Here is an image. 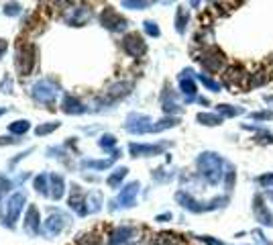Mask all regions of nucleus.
<instances>
[{"mask_svg": "<svg viewBox=\"0 0 273 245\" xmlns=\"http://www.w3.org/2000/svg\"><path fill=\"white\" fill-rule=\"evenodd\" d=\"M135 235H137V229H135V227L123 225V227H119V229H115V231L111 233L108 245H127Z\"/></svg>", "mask_w": 273, "mask_h": 245, "instance_id": "15", "label": "nucleus"}, {"mask_svg": "<svg viewBox=\"0 0 273 245\" xmlns=\"http://www.w3.org/2000/svg\"><path fill=\"white\" fill-rule=\"evenodd\" d=\"M121 7H125V9H133V11H143V9L151 7V3H141V0H123Z\"/></svg>", "mask_w": 273, "mask_h": 245, "instance_id": "35", "label": "nucleus"}, {"mask_svg": "<svg viewBox=\"0 0 273 245\" xmlns=\"http://www.w3.org/2000/svg\"><path fill=\"white\" fill-rule=\"evenodd\" d=\"M86 211L88 213H96L100 211V194H92L86 199Z\"/></svg>", "mask_w": 273, "mask_h": 245, "instance_id": "34", "label": "nucleus"}, {"mask_svg": "<svg viewBox=\"0 0 273 245\" xmlns=\"http://www.w3.org/2000/svg\"><path fill=\"white\" fill-rule=\"evenodd\" d=\"M198 239H200L202 243H206V245H227L225 241H218V239H214V237H210V235H198Z\"/></svg>", "mask_w": 273, "mask_h": 245, "instance_id": "43", "label": "nucleus"}, {"mask_svg": "<svg viewBox=\"0 0 273 245\" xmlns=\"http://www.w3.org/2000/svg\"><path fill=\"white\" fill-rule=\"evenodd\" d=\"M253 121H271L273 119V111H259V113H251Z\"/></svg>", "mask_w": 273, "mask_h": 245, "instance_id": "39", "label": "nucleus"}, {"mask_svg": "<svg viewBox=\"0 0 273 245\" xmlns=\"http://www.w3.org/2000/svg\"><path fill=\"white\" fill-rule=\"evenodd\" d=\"M90 17H92L90 9L80 7V9H74V11L70 13V17L66 19V23H68L70 27H82V25H86V23L90 21Z\"/></svg>", "mask_w": 273, "mask_h": 245, "instance_id": "18", "label": "nucleus"}, {"mask_svg": "<svg viewBox=\"0 0 273 245\" xmlns=\"http://www.w3.org/2000/svg\"><path fill=\"white\" fill-rule=\"evenodd\" d=\"M0 92H13V78L11 76H5L3 82H0Z\"/></svg>", "mask_w": 273, "mask_h": 245, "instance_id": "41", "label": "nucleus"}, {"mask_svg": "<svg viewBox=\"0 0 273 245\" xmlns=\"http://www.w3.org/2000/svg\"><path fill=\"white\" fill-rule=\"evenodd\" d=\"M178 125H180V119H176V117H166V119H161L159 123L153 125V133L166 131V129H172V127H178Z\"/></svg>", "mask_w": 273, "mask_h": 245, "instance_id": "29", "label": "nucleus"}, {"mask_svg": "<svg viewBox=\"0 0 273 245\" xmlns=\"http://www.w3.org/2000/svg\"><path fill=\"white\" fill-rule=\"evenodd\" d=\"M245 78H247L245 70L239 68V66H233V68L227 70L223 82H225L227 88H231V92H239V88H245V86H247V84H245Z\"/></svg>", "mask_w": 273, "mask_h": 245, "instance_id": "13", "label": "nucleus"}, {"mask_svg": "<svg viewBox=\"0 0 273 245\" xmlns=\"http://www.w3.org/2000/svg\"><path fill=\"white\" fill-rule=\"evenodd\" d=\"M39 209L37 207H29V211H27V217H25V229L31 233V235H37L39 233Z\"/></svg>", "mask_w": 273, "mask_h": 245, "instance_id": "21", "label": "nucleus"}, {"mask_svg": "<svg viewBox=\"0 0 273 245\" xmlns=\"http://www.w3.org/2000/svg\"><path fill=\"white\" fill-rule=\"evenodd\" d=\"M188 21H190V13L184 7H180L178 13H176V29H178V33H186Z\"/></svg>", "mask_w": 273, "mask_h": 245, "instance_id": "27", "label": "nucleus"}, {"mask_svg": "<svg viewBox=\"0 0 273 245\" xmlns=\"http://www.w3.org/2000/svg\"><path fill=\"white\" fill-rule=\"evenodd\" d=\"M137 194H139V182H131V184H127V186L121 190V194H119L117 205H119V207H123V209H131V207H135V203H137Z\"/></svg>", "mask_w": 273, "mask_h": 245, "instance_id": "14", "label": "nucleus"}, {"mask_svg": "<svg viewBox=\"0 0 273 245\" xmlns=\"http://www.w3.org/2000/svg\"><path fill=\"white\" fill-rule=\"evenodd\" d=\"M265 103H269V105H273V96H269V94H267V96H265Z\"/></svg>", "mask_w": 273, "mask_h": 245, "instance_id": "47", "label": "nucleus"}, {"mask_svg": "<svg viewBox=\"0 0 273 245\" xmlns=\"http://www.w3.org/2000/svg\"><path fill=\"white\" fill-rule=\"evenodd\" d=\"M49 188H51V199L60 201L64 192H66V184H64V178L60 174H51L49 176Z\"/></svg>", "mask_w": 273, "mask_h": 245, "instance_id": "22", "label": "nucleus"}, {"mask_svg": "<svg viewBox=\"0 0 273 245\" xmlns=\"http://www.w3.org/2000/svg\"><path fill=\"white\" fill-rule=\"evenodd\" d=\"M5 113H7V109H0V117H3Z\"/></svg>", "mask_w": 273, "mask_h": 245, "instance_id": "48", "label": "nucleus"}, {"mask_svg": "<svg viewBox=\"0 0 273 245\" xmlns=\"http://www.w3.org/2000/svg\"><path fill=\"white\" fill-rule=\"evenodd\" d=\"M19 139H13V137H0V145H11V143H17Z\"/></svg>", "mask_w": 273, "mask_h": 245, "instance_id": "45", "label": "nucleus"}, {"mask_svg": "<svg viewBox=\"0 0 273 245\" xmlns=\"http://www.w3.org/2000/svg\"><path fill=\"white\" fill-rule=\"evenodd\" d=\"M153 125H155V123L151 121V117L141 115V113H131V115L127 117V123H125L127 131H129V133H133V135L153 133Z\"/></svg>", "mask_w": 273, "mask_h": 245, "instance_id": "5", "label": "nucleus"}, {"mask_svg": "<svg viewBox=\"0 0 273 245\" xmlns=\"http://www.w3.org/2000/svg\"><path fill=\"white\" fill-rule=\"evenodd\" d=\"M131 90H133V82H117V84H113L108 90H104L100 103H104V105H115V103L121 101V98L129 96Z\"/></svg>", "mask_w": 273, "mask_h": 245, "instance_id": "6", "label": "nucleus"}, {"mask_svg": "<svg viewBox=\"0 0 273 245\" xmlns=\"http://www.w3.org/2000/svg\"><path fill=\"white\" fill-rule=\"evenodd\" d=\"M155 245H180V235L174 233H159L155 235Z\"/></svg>", "mask_w": 273, "mask_h": 245, "instance_id": "26", "label": "nucleus"}, {"mask_svg": "<svg viewBox=\"0 0 273 245\" xmlns=\"http://www.w3.org/2000/svg\"><path fill=\"white\" fill-rule=\"evenodd\" d=\"M198 62L204 66V70H208V72H218V70L223 68V64H225V54L221 52V49L210 47V49H206V52H204L202 58H198Z\"/></svg>", "mask_w": 273, "mask_h": 245, "instance_id": "10", "label": "nucleus"}, {"mask_svg": "<svg viewBox=\"0 0 273 245\" xmlns=\"http://www.w3.org/2000/svg\"><path fill=\"white\" fill-rule=\"evenodd\" d=\"M47 180H49V176H45V174H39L37 178H35V190L41 194V196H51V192L47 190L49 186H47Z\"/></svg>", "mask_w": 273, "mask_h": 245, "instance_id": "30", "label": "nucleus"}, {"mask_svg": "<svg viewBox=\"0 0 273 245\" xmlns=\"http://www.w3.org/2000/svg\"><path fill=\"white\" fill-rule=\"evenodd\" d=\"M192 70H184L182 74H180V88H182V92L186 94V101L188 103H192L194 101V96H196V82L192 80Z\"/></svg>", "mask_w": 273, "mask_h": 245, "instance_id": "17", "label": "nucleus"}, {"mask_svg": "<svg viewBox=\"0 0 273 245\" xmlns=\"http://www.w3.org/2000/svg\"><path fill=\"white\" fill-rule=\"evenodd\" d=\"M86 199H88V196L80 190V186H78V184H74V186H72V194H70V209H74L78 215H82V217H84V215L88 213V211H86V207H84V205H86Z\"/></svg>", "mask_w": 273, "mask_h": 245, "instance_id": "16", "label": "nucleus"}, {"mask_svg": "<svg viewBox=\"0 0 273 245\" xmlns=\"http://www.w3.org/2000/svg\"><path fill=\"white\" fill-rule=\"evenodd\" d=\"M25 201H27V196H25V192H15L11 199H9V203H7V219H5V223L13 229L15 227V223L19 221V215H21V211H23V207H25Z\"/></svg>", "mask_w": 273, "mask_h": 245, "instance_id": "7", "label": "nucleus"}, {"mask_svg": "<svg viewBox=\"0 0 273 245\" xmlns=\"http://www.w3.org/2000/svg\"><path fill=\"white\" fill-rule=\"evenodd\" d=\"M98 145L102 147V150H113V147L117 145V139H115V135H102Z\"/></svg>", "mask_w": 273, "mask_h": 245, "instance_id": "36", "label": "nucleus"}, {"mask_svg": "<svg viewBox=\"0 0 273 245\" xmlns=\"http://www.w3.org/2000/svg\"><path fill=\"white\" fill-rule=\"evenodd\" d=\"M64 225H66V217L62 213H51L49 219L45 221V231L49 235H58L64 229Z\"/></svg>", "mask_w": 273, "mask_h": 245, "instance_id": "19", "label": "nucleus"}, {"mask_svg": "<svg viewBox=\"0 0 273 245\" xmlns=\"http://www.w3.org/2000/svg\"><path fill=\"white\" fill-rule=\"evenodd\" d=\"M198 80H200L208 90H212V92H221V88H223V86L218 84L216 80H212V78H210V76H206V74H198Z\"/></svg>", "mask_w": 273, "mask_h": 245, "instance_id": "33", "label": "nucleus"}, {"mask_svg": "<svg viewBox=\"0 0 273 245\" xmlns=\"http://www.w3.org/2000/svg\"><path fill=\"white\" fill-rule=\"evenodd\" d=\"M198 164V170L202 174V178L208 182V184H218L223 178H225V162L221 156H216L214 152H204L198 156L196 160Z\"/></svg>", "mask_w": 273, "mask_h": 245, "instance_id": "1", "label": "nucleus"}, {"mask_svg": "<svg viewBox=\"0 0 273 245\" xmlns=\"http://www.w3.org/2000/svg\"><path fill=\"white\" fill-rule=\"evenodd\" d=\"M11 186H13V182H11L7 176L0 174V196H3L5 192H9V190H11Z\"/></svg>", "mask_w": 273, "mask_h": 245, "instance_id": "42", "label": "nucleus"}, {"mask_svg": "<svg viewBox=\"0 0 273 245\" xmlns=\"http://www.w3.org/2000/svg\"><path fill=\"white\" fill-rule=\"evenodd\" d=\"M216 113H218V117H227V119H231V117H239V115H243L245 111L241 109V107H231V105H218L216 107Z\"/></svg>", "mask_w": 273, "mask_h": 245, "instance_id": "24", "label": "nucleus"}, {"mask_svg": "<svg viewBox=\"0 0 273 245\" xmlns=\"http://www.w3.org/2000/svg\"><path fill=\"white\" fill-rule=\"evenodd\" d=\"M62 111L66 113V115H82V113H86V107L78 101L76 96H72V94H68L66 98H64V105H62Z\"/></svg>", "mask_w": 273, "mask_h": 245, "instance_id": "20", "label": "nucleus"}, {"mask_svg": "<svg viewBox=\"0 0 273 245\" xmlns=\"http://www.w3.org/2000/svg\"><path fill=\"white\" fill-rule=\"evenodd\" d=\"M7 49H9V41L7 39H0V58L7 54Z\"/></svg>", "mask_w": 273, "mask_h": 245, "instance_id": "44", "label": "nucleus"}, {"mask_svg": "<svg viewBox=\"0 0 273 245\" xmlns=\"http://www.w3.org/2000/svg\"><path fill=\"white\" fill-rule=\"evenodd\" d=\"M31 129V123L29 121H15V123H11V127H9V131L13 133V135H25L27 131Z\"/></svg>", "mask_w": 273, "mask_h": 245, "instance_id": "31", "label": "nucleus"}, {"mask_svg": "<svg viewBox=\"0 0 273 245\" xmlns=\"http://www.w3.org/2000/svg\"><path fill=\"white\" fill-rule=\"evenodd\" d=\"M127 174H129V170H127V168H119V170H115V174H113V176H108V178H106V184L111 186V188H119V184L127 178Z\"/></svg>", "mask_w": 273, "mask_h": 245, "instance_id": "28", "label": "nucleus"}, {"mask_svg": "<svg viewBox=\"0 0 273 245\" xmlns=\"http://www.w3.org/2000/svg\"><path fill=\"white\" fill-rule=\"evenodd\" d=\"M166 150V143H159V145H151V143H131L129 145V152L133 158H151V156H159Z\"/></svg>", "mask_w": 273, "mask_h": 245, "instance_id": "12", "label": "nucleus"}, {"mask_svg": "<svg viewBox=\"0 0 273 245\" xmlns=\"http://www.w3.org/2000/svg\"><path fill=\"white\" fill-rule=\"evenodd\" d=\"M253 213H255V221L263 227H273V215L271 211L267 209L265 201H263V196L261 194H255V199H253Z\"/></svg>", "mask_w": 273, "mask_h": 245, "instance_id": "11", "label": "nucleus"}, {"mask_svg": "<svg viewBox=\"0 0 273 245\" xmlns=\"http://www.w3.org/2000/svg\"><path fill=\"white\" fill-rule=\"evenodd\" d=\"M100 23H102V27H106L108 31H125L127 29V19H123L113 7H106L104 11H102V15H100Z\"/></svg>", "mask_w": 273, "mask_h": 245, "instance_id": "9", "label": "nucleus"}, {"mask_svg": "<svg viewBox=\"0 0 273 245\" xmlns=\"http://www.w3.org/2000/svg\"><path fill=\"white\" fill-rule=\"evenodd\" d=\"M143 29H145V33L151 35V37H159V35H161V31H159V27H157L155 21H145V23H143Z\"/></svg>", "mask_w": 273, "mask_h": 245, "instance_id": "37", "label": "nucleus"}, {"mask_svg": "<svg viewBox=\"0 0 273 245\" xmlns=\"http://www.w3.org/2000/svg\"><path fill=\"white\" fill-rule=\"evenodd\" d=\"M176 201H178L186 211H190V213H208V211H216V209H221V207H225V205L229 203L227 196H218V199H214V201H210V203H200V201H196L194 196H190V194L184 192V190H180V192L176 194Z\"/></svg>", "mask_w": 273, "mask_h": 245, "instance_id": "2", "label": "nucleus"}, {"mask_svg": "<svg viewBox=\"0 0 273 245\" xmlns=\"http://www.w3.org/2000/svg\"><path fill=\"white\" fill-rule=\"evenodd\" d=\"M5 15H7V17H17V15H21V5H19V3H9V5H5Z\"/></svg>", "mask_w": 273, "mask_h": 245, "instance_id": "38", "label": "nucleus"}, {"mask_svg": "<svg viewBox=\"0 0 273 245\" xmlns=\"http://www.w3.org/2000/svg\"><path fill=\"white\" fill-rule=\"evenodd\" d=\"M196 121L200 125H206V127H218L223 123V117H218V115H212V113H200L196 117Z\"/></svg>", "mask_w": 273, "mask_h": 245, "instance_id": "25", "label": "nucleus"}, {"mask_svg": "<svg viewBox=\"0 0 273 245\" xmlns=\"http://www.w3.org/2000/svg\"><path fill=\"white\" fill-rule=\"evenodd\" d=\"M168 219H172V215H159L157 217V221H168Z\"/></svg>", "mask_w": 273, "mask_h": 245, "instance_id": "46", "label": "nucleus"}, {"mask_svg": "<svg viewBox=\"0 0 273 245\" xmlns=\"http://www.w3.org/2000/svg\"><path fill=\"white\" fill-rule=\"evenodd\" d=\"M15 64H17V70H19L21 78L23 76H31V72L37 66V47L33 43H21L19 49H17Z\"/></svg>", "mask_w": 273, "mask_h": 245, "instance_id": "3", "label": "nucleus"}, {"mask_svg": "<svg viewBox=\"0 0 273 245\" xmlns=\"http://www.w3.org/2000/svg\"><path fill=\"white\" fill-rule=\"evenodd\" d=\"M31 94H33L35 101L41 103V105H53V103H56V98H58V94H60V90H58L56 84H51L49 80H39V82L33 84Z\"/></svg>", "mask_w": 273, "mask_h": 245, "instance_id": "4", "label": "nucleus"}, {"mask_svg": "<svg viewBox=\"0 0 273 245\" xmlns=\"http://www.w3.org/2000/svg\"><path fill=\"white\" fill-rule=\"evenodd\" d=\"M117 158H119V154H115L111 160H84L82 166L84 168H92V170H106V168H111L115 164Z\"/></svg>", "mask_w": 273, "mask_h": 245, "instance_id": "23", "label": "nucleus"}, {"mask_svg": "<svg viewBox=\"0 0 273 245\" xmlns=\"http://www.w3.org/2000/svg\"><path fill=\"white\" fill-rule=\"evenodd\" d=\"M62 127V123H43V125H39L37 129H35V135L37 137H43V135H49L51 131H56V129H60Z\"/></svg>", "mask_w": 273, "mask_h": 245, "instance_id": "32", "label": "nucleus"}, {"mask_svg": "<svg viewBox=\"0 0 273 245\" xmlns=\"http://www.w3.org/2000/svg\"><path fill=\"white\" fill-rule=\"evenodd\" d=\"M257 182H259L263 188L273 190V174H263V176H259V178H257Z\"/></svg>", "mask_w": 273, "mask_h": 245, "instance_id": "40", "label": "nucleus"}, {"mask_svg": "<svg viewBox=\"0 0 273 245\" xmlns=\"http://www.w3.org/2000/svg\"><path fill=\"white\" fill-rule=\"evenodd\" d=\"M123 49L131 58H141V56L147 54V43L143 41V37L139 33H129L123 39Z\"/></svg>", "mask_w": 273, "mask_h": 245, "instance_id": "8", "label": "nucleus"}]
</instances>
